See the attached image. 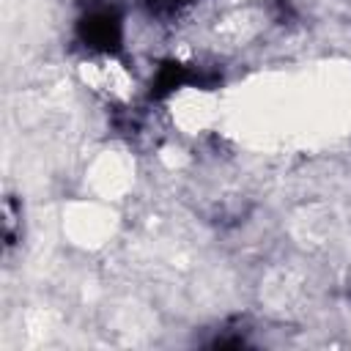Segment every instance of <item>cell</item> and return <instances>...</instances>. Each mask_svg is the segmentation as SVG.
I'll use <instances>...</instances> for the list:
<instances>
[{"label":"cell","mask_w":351,"mask_h":351,"mask_svg":"<svg viewBox=\"0 0 351 351\" xmlns=\"http://www.w3.org/2000/svg\"><path fill=\"white\" fill-rule=\"evenodd\" d=\"M77 38L90 52L118 55L123 49V16L115 5H93L77 19Z\"/></svg>","instance_id":"cell-1"},{"label":"cell","mask_w":351,"mask_h":351,"mask_svg":"<svg viewBox=\"0 0 351 351\" xmlns=\"http://www.w3.org/2000/svg\"><path fill=\"white\" fill-rule=\"evenodd\" d=\"M192 80H195V74H192L186 66H181V63H165V66H159V71H156V77H154L151 93L159 99V96H167V93L178 90L181 85H186V82H192Z\"/></svg>","instance_id":"cell-2"},{"label":"cell","mask_w":351,"mask_h":351,"mask_svg":"<svg viewBox=\"0 0 351 351\" xmlns=\"http://www.w3.org/2000/svg\"><path fill=\"white\" fill-rule=\"evenodd\" d=\"M184 3H189V0H148V5L154 8V11H176L178 5H184Z\"/></svg>","instance_id":"cell-3"}]
</instances>
